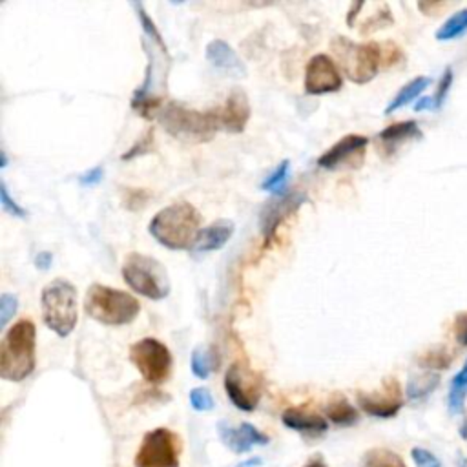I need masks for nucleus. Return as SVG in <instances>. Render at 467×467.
Here are the masks:
<instances>
[{"mask_svg": "<svg viewBox=\"0 0 467 467\" xmlns=\"http://www.w3.org/2000/svg\"><path fill=\"white\" fill-rule=\"evenodd\" d=\"M201 213L190 202H173L159 210L150 224V235L168 250H188L199 235Z\"/></svg>", "mask_w": 467, "mask_h": 467, "instance_id": "1", "label": "nucleus"}, {"mask_svg": "<svg viewBox=\"0 0 467 467\" xmlns=\"http://www.w3.org/2000/svg\"><path fill=\"white\" fill-rule=\"evenodd\" d=\"M36 327L31 319H18L0 343V376L7 381H24L36 363Z\"/></svg>", "mask_w": 467, "mask_h": 467, "instance_id": "2", "label": "nucleus"}, {"mask_svg": "<svg viewBox=\"0 0 467 467\" xmlns=\"http://www.w3.org/2000/svg\"><path fill=\"white\" fill-rule=\"evenodd\" d=\"M84 310L97 323L122 327L131 323L139 316L140 303L137 301V297L124 290L93 283L86 292Z\"/></svg>", "mask_w": 467, "mask_h": 467, "instance_id": "3", "label": "nucleus"}, {"mask_svg": "<svg viewBox=\"0 0 467 467\" xmlns=\"http://www.w3.org/2000/svg\"><path fill=\"white\" fill-rule=\"evenodd\" d=\"M40 306L46 327L57 336L66 337L77 327V288L67 279L58 277L47 283L40 294Z\"/></svg>", "mask_w": 467, "mask_h": 467, "instance_id": "4", "label": "nucleus"}, {"mask_svg": "<svg viewBox=\"0 0 467 467\" xmlns=\"http://www.w3.org/2000/svg\"><path fill=\"white\" fill-rule=\"evenodd\" d=\"M161 126L175 139L184 142H208L219 130L213 109L197 111L179 102H170L159 115Z\"/></svg>", "mask_w": 467, "mask_h": 467, "instance_id": "5", "label": "nucleus"}, {"mask_svg": "<svg viewBox=\"0 0 467 467\" xmlns=\"http://www.w3.org/2000/svg\"><path fill=\"white\" fill-rule=\"evenodd\" d=\"M122 279L124 283L137 294L151 299L161 301L168 297L171 285L166 268L151 255L131 252L126 255L122 263Z\"/></svg>", "mask_w": 467, "mask_h": 467, "instance_id": "6", "label": "nucleus"}, {"mask_svg": "<svg viewBox=\"0 0 467 467\" xmlns=\"http://www.w3.org/2000/svg\"><path fill=\"white\" fill-rule=\"evenodd\" d=\"M330 46L339 60L343 73L356 84L370 82L383 66L381 44L378 42L358 44L345 36H336Z\"/></svg>", "mask_w": 467, "mask_h": 467, "instance_id": "7", "label": "nucleus"}, {"mask_svg": "<svg viewBox=\"0 0 467 467\" xmlns=\"http://www.w3.org/2000/svg\"><path fill=\"white\" fill-rule=\"evenodd\" d=\"M130 361L135 365L142 379L151 385L164 383L173 368L170 348L155 337H142L135 341L130 347Z\"/></svg>", "mask_w": 467, "mask_h": 467, "instance_id": "8", "label": "nucleus"}, {"mask_svg": "<svg viewBox=\"0 0 467 467\" xmlns=\"http://www.w3.org/2000/svg\"><path fill=\"white\" fill-rule=\"evenodd\" d=\"M181 451V438L166 427H157L142 436L133 463L135 467H179Z\"/></svg>", "mask_w": 467, "mask_h": 467, "instance_id": "9", "label": "nucleus"}, {"mask_svg": "<svg viewBox=\"0 0 467 467\" xmlns=\"http://www.w3.org/2000/svg\"><path fill=\"white\" fill-rule=\"evenodd\" d=\"M224 390L239 410L252 412L257 409L263 396V378L248 367L234 363L224 374Z\"/></svg>", "mask_w": 467, "mask_h": 467, "instance_id": "10", "label": "nucleus"}, {"mask_svg": "<svg viewBox=\"0 0 467 467\" xmlns=\"http://www.w3.org/2000/svg\"><path fill=\"white\" fill-rule=\"evenodd\" d=\"M356 400L361 410L381 420L394 418L403 407V394L396 378H385L374 392H358Z\"/></svg>", "mask_w": 467, "mask_h": 467, "instance_id": "11", "label": "nucleus"}, {"mask_svg": "<svg viewBox=\"0 0 467 467\" xmlns=\"http://www.w3.org/2000/svg\"><path fill=\"white\" fill-rule=\"evenodd\" d=\"M367 144H368V137L365 135H358V133L345 135L317 159V166L323 170L358 168L365 159Z\"/></svg>", "mask_w": 467, "mask_h": 467, "instance_id": "12", "label": "nucleus"}, {"mask_svg": "<svg viewBox=\"0 0 467 467\" xmlns=\"http://www.w3.org/2000/svg\"><path fill=\"white\" fill-rule=\"evenodd\" d=\"M343 78L337 64L323 53L314 55L305 69V91L308 95H325L339 91Z\"/></svg>", "mask_w": 467, "mask_h": 467, "instance_id": "13", "label": "nucleus"}, {"mask_svg": "<svg viewBox=\"0 0 467 467\" xmlns=\"http://www.w3.org/2000/svg\"><path fill=\"white\" fill-rule=\"evenodd\" d=\"M305 201L306 195L303 192H288L283 195H275L274 201L266 202V206L261 212V234L266 244L272 241L277 226L286 217H290Z\"/></svg>", "mask_w": 467, "mask_h": 467, "instance_id": "14", "label": "nucleus"}, {"mask_svg": "<svg viewBox=\"0 0 467 467\" xmlns=\"http://www.w3.org/2000/svg\"><path fill=\"white\" fill-rule=\"evenodd\" d=\"M217 434L223 445L235 454L248 452L255 445H266L270 441V438L263 431L248 421H241L237 427L230 425L228 421H219Z\"/></svg>", "mask_w": 467, "mask_h": 467, "instance_id": "15", "label": "nucleus"}, {"mask_svg": "<svg viewBox=\"0 0 467 467\" xmlns=\"http://www.w3.org/2000/svg\"><path fill=\"white\" fill-rule=\"evenodd\" d=\"M213 111L219 128L226 130L228 133H243L250 119V102L246 93L241 88H235L228 93L224 104L213 108Z\"/></svg>", "mask_w": 467, "mask_h": 467, "instance_id": "16", "label": "nucleus"}, {"mask_svg": "<svg viewBox=\"0 0 467 467\" xmlns=\"http://www.w3.org/2000/svg\"><path fill=\"white\" fill-rule=\"evenodd\" d=\"M206 60L221 73L234 77V78H244L246 77V66L241 60V57L230 47L224 40H212L206 46Z\"/></svg>", "mask_w": 467, "mask_h": 467, "instance_id": "17", "label": "nucleus"}, {"mask_svg": "<svg viewBox=\"0 0 467 467\" xmlns=\"http://www.w3.org/2000/svg\"><path fill=\"white\" fill-rule=\"evenodd\" d=\"M281 421L286 429L305 436H321L328 429V423L321 414L305 407H288L281 414Z\"/></svg>", "mask_w": 467, "mask_h": 467, "instance_id": "18", "label": "nucleus"}, {"mask_svg": "<svg viewBox=\"0 0 467 467\" xmlns=\"http://www.w3.org/2000/svg\"><path fill=\"white\" fill-rule=\"evenodd\" d=\"M234 230H235V226L230 219H217L212 224L201 228V232L193 243V250L199 254L215 252L230 241V237L234 235Z\"/></svg>", "mask_w": 467, "mask_h": 467, "instance_id": "19", "label": "nucleus"}, {"mask_svg": "<svg viewBox=\"0 0 467 467\" xmlns=\"http://www.w3.org/2000/svg\"><path fill=\"white\" fill-rule=\"evenodd\" d=\"M420 126L416 120H401V122H394L390 126H387L385 130L379 131L378 139L381 148L385 150V153H392L396 148H400L403 142L412 140V139H420Z\"/></svg>", "mask_w": 467, "mask_h": 467, "instance_id": "20", "label": "nucleus"}, {"mask_svg": "<svg viewBox=\"0 0 467 467\" xmlns=\"http://www.w3.org/2000/svg\"><path fill=\"white\" fill-rule=\"evenodd\" d=\"M325 416L337 427H350L358 421L359 414L358 410L350 405V401L343 394H334L327 407H325Z\"/></svg>", "mask_w": 467, "mask_h": 467, "instance_id": "21", "label": "nucleus"}, {"mask_svg": "<svg viewBox=\"0 0 467 467\" xmlns=\"http://www.w3.org/2000/svg\"><path fill=\"white\" fill-rule=\"evenodd\" d=\"M429 84H431V78H429V77H416V78H412V80L407 82V84L394 95V99L387 104L385 113L390 115V113L398 111L400 108L407 106L409 102H412Z\"/></svg>", "mask_w": 467, "mask_h": 467, "instance_id": "22", "label": "nucleus"}, {"mask_svg": "<svg viewBox=\"0 0 467 467\" xmlns=\"http://www.w3.org/2000/svg\"><path fill=\"white\" fill-rule=\"evenodd\" d=\"M192 372L199 379H206L212 376V372L219 367V356L213 348L210 347H197L192 352V361H190Z\"/></svg>", "mask_w": 467, "mask_h": 467, "instance_id": "23", "label": "nucleus"}, {"mask_svg": "<svg viewBox=\"0 0 467 467\" xmlns=\"http://www.w3.org/2000/svg\"><path fill=\"white\" fill-rule=\"evenodd\" d=\"M359 467H407L403 458L385 447H372L363 452L359 460Z\"/></svg>", "mask_w": 467, "mask_h": 467, "instance_id": "24", "label": "nucleus"}, {"mask_svg": "<svg viewBox=\"0 0 467 467\" xmlns=\"http://www.w3.org/2000/svg\"><path fill=\"white\" fill-rule=\"evenodd\" d=\"M440 385V376L436 372H425L420 376H412L407 383V398L410 401H420L427 398Z\"/></svg>", "mask_w": 467, "mask_h": 467, "instance_id": "25", "label": "nucleus"}, {"mask_svg": "<svg viewBox=\"0 0 467 467\" xmlns=\"http://www.w3.org/2000/svg\"><path fill=\"white\" fill-rule=\"evenodd\" d=\"M467 33V9H460L452 13L436 31V40H454Z\"/></svg>", "mask_w": 467, "mask_h": 467, "instance_id": "26", "label": "nucleus"}, {"mask_svg": "<svg viewBox=\"0 0 467 467\" xmlns=\"http://www.w3.org/2000/svg\"><path fill=\"white\" fill-rule=\"evenodd\" d=\"M465 390H467V361L463 363L462 370L451 381V389H449V396H447V405H449L451 414H458L462 410L463 400H465Z\"/></svg>", "mask_w": 467, "mask_h": 467, "instance_id": "27", "label": "nucleus"}, {"mask_svg": "<svg viewBox=\"0 0 467 467\" xmlns=\"http://www.w3.org/2000/svg\"><path fill=\"white\" fill-rule=\"evenodd\" d=\"M290 177V161H283L281 164H277L270 175H266V179L261 182V190L265 192H272L275 195H283L286 190V182Z\"/></svg>", "mask_w": 467, "mask_h": 467, "instance_id": "28", "label": "nucleus"}, {"mask_svg": "<svg viewBox=\"0 0 467 467\" xmlns=\"http://www.w3.org/2000/svg\"><path fill=\"white\" fill-rule=\"evenodd\" d=\"M451 363H452V354L449 352L447 347L429 348L418 358V365L423 368H431V370L447 368V367H451Z\"/></svg>", "mask_w": 467, "mask_h": 467, "instance_id": "29", "label": "nucleus"}, {"mask_svg": "<svg viewBox=\"0 0 467 467\" xmlns=\"http://www.w3.org/2000/svg\"><path fill=\"white\" fill-rule=\"evenodd\" d=\"M133 7L137 9V15H139V20H140V26H142V29H144V33L166 53V46H164V40H162V36H161V33L157 31V27H155V24L151 22V18L148 16V13H146V9L142 7V4L140 2H133Z\"/></svg>", "mask_w": 467, "mask_h": 467, "instance_id": "30", "label": "nucleus"}, {"mask_svg": "<svg viewBox=\"0 0 467 467\" xmlns=\"http://www.w3.org/2000/svg\"><path fill=\"white\" fill-rule=\"evenodd\" d=\"M190 405L199 412H206L215 407V400L208 389L195 387L190 390Z\"/></svg>", "mask_w": 467, "mask_h": 467, "instance_id": "31", "label": "nucleus"}, {"mask_svg": "<svg viewBox=\"0 0 467 467\" xmlns=\"http://www.w3.org/2000/svg\"><path fill=\"white\" fill-rule=\"evenodd\" d=\"M0 202H2V208H4L7 213H11V215H15V217H18V219L27 217V210H24V208L9 195L7 184H5L4 181L0 182Z\"/></svg>", "mask_w": 467, "mask_h": 467, "instance_id": "32", "label": "nucleus"}, {"mask_svg": "<svg viewBox=\"0 0 467 467\" xmlns=\"http://www.w3.org/2000/svg\"><path fill=\"white\" fill-rule=\"evenodd\" d=\"M451 84H452V69L447 67V69L443 71L440 82H438L436 93L432 95V106H434V109H438V108L445 102V97H447V93H449Z\"/></svg>", "mask_w": 467, "mask_h": 467, "instance_id": "33", "label": "nucleus"}, {"mask_svg": "<svg viewBox=\"0 0 467 467\" xmlns=\"http://www.w3.org/2000/svg\"><path fill=\"white\" fill-rule=\"evenodd\" d=\"M18 308V299L13 294H2L0 297V327H5Z\"/></svg>", "mask_w": 467, "mask_h": 467, "instance_id": "34", "label": "nucleus"}, {"mask_svg": "<svg viewBox=\"0 0 467 467\" xmlns=\"http://www.w3.org/2000/svg\"><path fill=\"white\" fill-rule=\"evenodd\" d=\"M410 456L416 467H441V462L438 460V456L423 447H414L410 451Z\"/></svg>", "mask_w": 467, "mask_h": 467, "instance_id": "35", "label": "nucleus"}, {"mask_svg": "<svg viewBox=\"0 0 467 467\" xmlns=\"http://www.w3.org/2000/svg\"><path fill=\"white\" fill-rule=\"evenodd\" d=\"M151 144H153V133H151V130H148V133L142 135V139H140L139 142H135V144L122 155V159L128 161V159H133V157H137V155H142V153H146V151L150 150L148 146H151Z\"/></svg>", "mask_w": 467, "mask_h": 467, "instance_id": "36", "label": "nucleus"}, {"mask_svg": "<svg viewBox=\"0 0 467 467\" xmlns=\"http://www.w3.org/2000/svg\"><path fill=\"white\" fill-rule=\"evenodd\" d=\"M452 334H454V339L462 345V347H467V312H462L454 317V323H452Z\"/></svg>", "mask_w": 467, "mask_h": 467, "instance_id": "37", "label": "nucleus"}, {"mask_svg": "<svg viewBox=\"0 0 467 467\" xmlns=\"http://www.w3.org/2000/svg\"><path fill=\"white\" fill-rule=\"evenodd\" d=\"M102 177H104L102 166H95V168L88 170L86 173H82L78 177V182H80V186H97L102 181Z\"/></svg>", "mask_w": 467, "mask_h": 467, "instance_id": "38", "label": "nucleus"}, {"mask_svg": "<svg viewBox=\"0 0 467 467\" xmlns=\"http://www.w3.org/2000/svg\"><path fill=\"white\" fill-rule=\"evenodd\" d=\"M51 261H53L51 252H38L35 257V266L38 270H47L51 266Z\"/></svg>", "mask_w": 467, "mask_h": 467, "instance_id": "39", "label": "nucleus"}, {"mask_svg": "<svg viewBox=\"0 0 467 467\" xmlns=\"http://www.w3.org/2000/svg\"><path fill=\"white\" fill-rule=\"evenodd\" d=\"M414 109H416V111L434 109V106H432V97H421V99H418V102L414 104Z\"/></svg>", "mask_w": 467, "mask_h": 467, "instance_id": "40", "label": "nucleus"}, {"mask_svg": "<svg viewBox=\"0 0 467 467\" xmlns=\"http://www.w3.org/2000/svg\"><path fill=\"white\" fill-rule=\"evenodd\" d=\"M303 467H327V463L321 456H316V458H310Z\"/></svg>", "mask_w": 467, "mask_h": 467, "instance_id": "41", "label": "nucleus"}, {"mask_svg": "<svg viewBox=\"0 0 467 467\" xmlns=\"http://www.w3.org/2000/svg\"><path fill=\"white\" fill-rule=\"evenodd\" d=\"M5 164H7V157H5V151H2V162H0V166L5 168Z\"/></svg>", "mask_w": 467, "mask_h": 467, "instance_id": "42", "label": "nucleus"}]
</instances>
